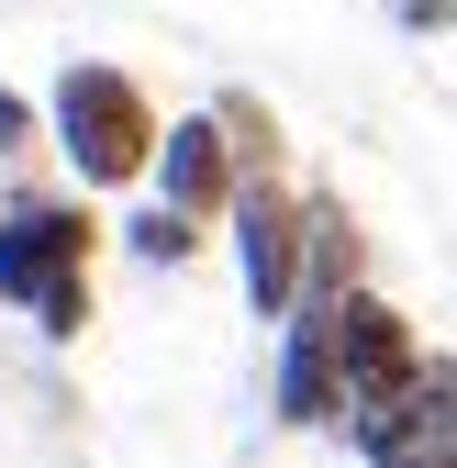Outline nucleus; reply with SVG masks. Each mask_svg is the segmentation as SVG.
Segmentation results:
<instances>
[{"instance_id": "0eeeda50", "label": "nucleus", "mask_w": 457, "mask_h": 468, "mask_svg": "<svg viewBox=\"0 0 457 468\" xmlns=\"http://www.w3.org/2000/svg\"><path fill=\"white\" fill-rule=\"evenodd\" d=\"M268 413L291 435H335L346 424V390H335V302H291L279 368H268Z\"/></svg>"}, {"instance_id": "423d86ee", "label": "nucleus", "mask_w": 457, "mask_h": 468, "mask_svg": "<svg viewBox=\"0 0 457 468\" xmlns=\"http://www.w3.org/2000/svg\"><path fill=\"white\" fill-rule=\"evenodd\" d=\"M346 446L368 468H457V357H424L390 413H357Z\"/></svg>"}, {"instance_id": "f03ea898", "label": "nucleus", "mask_w": 457, "mask_h": 468, "mask_svg": "<svg viewBox=\"0 0 457 468\" xmlns=\"http://www.w3.org/2000/svg\"><path fill=\"white\" fill-rule=\"evenodd\" d=\"M45 134H56V156H68V179L79 190H134L145 167H156V101H145V79L134 68H112V56H68L56 68V90H45Z\"/></svg>"}, {"instance_id": "6e6552de", "label": "nucleus", "mask_w": 457, "mask_h": 468, "mask_svg": "<svg viewBox=\"0 0 457 468\" xmlns=\"http://www.w3.org/2000/svg\"><path fill=\"white\" fill-rule=\"evenodd\" d=\"M123 246H134V268H190L201 257V223H179V212H123Z\"/></svg>"}, {"instance_id": "20e7f679", "label": "nucleus", "mask_w": 457, "mask_h": 468, "mask_svg": "<svg viewBox=\"0 0 457 468\" xmlns=\"http://www.w3.org/2000/svg\"><path fill=\"white\" fill-rule=\"evenodd\" d=\"M413 368H424L413 313L390 302L379 279L346 290V302H335V390H346V424H357V413H390V401L413 390ZM346 424H335V435H346Z\"/></svg>"}, {"instance_id": "7ed1b4c3", "label": "nucleus", "mask_w": 457, "mask_h": 468, "mask_svg": "<svg viewBox=\"0 0 457 468\" xmlns=\"http://www.w3.org/2000/svg\"><path fill=\"white\" fill-rule=\"evenodd\" d=\"M223 246H235V290H246V313H257V324H291V302H302V190L279 179V167H257V179L235 190Z\"/></svg>"}, {"instance_id": "9d476101", "label": "nucleus", "mask_w": 457, "mask_h": 468, "mask_svg": "<svg viewBox=\"0 0 457 468\" xmlns=\"http://www.w3.org/2000/svg\"><path fill=\"white\" fill-rule=\"evenodd\" d=\"M402 34H457V0H379Z\"/></svg>"}, {"instance_id": "f257e3e1", "label": "nucleus", "mask_w": 457, "mask_h": 468, "mask_svg": "<svg viewBox=\"0 0 457 468\" xmlns=\"http://www.w3.org/2000/svg\"><path fill=\"white\" fill-rule=\"evenodd\" d=\"M90 268H101L90 201H56V190H12L0 201V302H12L34 335H56V346L90 335V313H101Z\"/></svg>"}, {"instance_id": "1a4fd4ad", "label": "nucleus", "mask_w": 457, "mask_h": 468, "mask_svg": "<svg viewBox=\"0 0 457 468\" xmlns=\"http://www.w3.org/2000/svg\"><path fill=\"white\" fill-rule=\"evenodd\" d=\"M23 145H34V101H23V90H12V79H0V167H12V156H23Z\"/></svg>"}, {"instance_id": "39448f33", "label": "nucleus", "mask_w": 457, "mask_h": 468, "mask_svg": "<svg viewBox=\"0 0 457 468\" xmlns=\"http://www.w3.org/2000/svg\"><path fill=\"white\" fill-rule=\"evenodd\" d=\"M145 179H156V212H179L201 234L235 212V190H246V134L223 123V101L212 112H179V123L156 134V167H145Z\"/></svg>"}]
</instances>
